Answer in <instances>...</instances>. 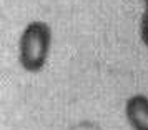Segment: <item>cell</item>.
Here are the masks:
<instances>
[{
  "label": "cell",
  "mask_w": 148,
  "mask_h": 130,
  "mask_svg": "<svg viewBox=\"0 0 148 130\" xmlns=\"http://www.w3.org/2000/svg\"><path fill=\"white\" fill-rule=\"evenodd\" d=\"M143 8H148V0H143Z\"/></svg>",
  "instance_id": "4"
},
{
  "label": "cell",
  "mask_w": 148,
  "mask_h": 130,
  "mask_svg": "<svg viewBox=\"0 0 148 130\" xmlns=\"http://www.w3.org/2000/svg\"><path fill=\"white\" fill-rule=\"evenodd\" d=\"M125 117L132 130H148V97L135 94L125 102Z\"/></svg>",
  "instance_id": "2"
},
{
  "label": "cell",
  "mask_w": 148,
  "mask_h": 130,
  "mask_svg": "<svg viewBox=\"0 0 148 130\" xmlns=\"http://www.w3.org/2000/svg\"><path fill=\"white\" fill-rule=\"evenodd\" d=\"M140 39L141 43L148 48V8H143V14L140 19Z\"/></svg>",
  "instance_id": "3"
},
{
  "label": "cell",
  "mask_w": 148,
  "mask_h": 130,
  "mask_svg": "<svg viewBox=\"0 0 148 130\" xmlns=\"http://www.w3.org/2000/svg\"><path fill=\"white\" fill-rule=\"evenodd\" d=\"M52 48V28L43 20L28 22L18 39V63L28 74H38L47 65Z\"/></svg>",
  "instance_id": "1"
}]
</instances>
